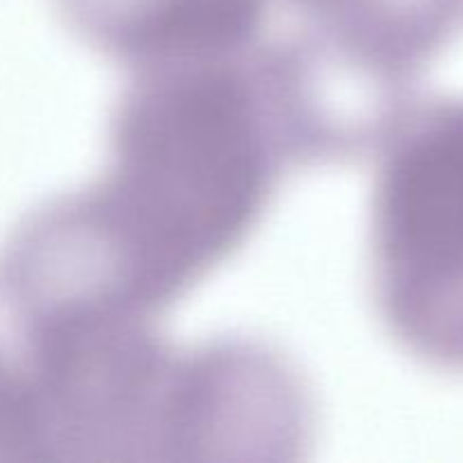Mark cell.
<instances>
[{
	"label": "cell",
	"mask_w": 463,
	"mask_h": 463,
	"mask_svg": "<svg viewBox=\"0 0 463 463\" xmlns=\"http://www.w3.org/2000/svg\"><path fill=\"white\" fill-rule=\"evenodd\" d=\"M262 0H93L80 7L89 43L134 71L249 54Z\"/></svg>",
	"instance_id": "cell-3"
},
{
	"label": "cell",
	"mask_w": 463,
	"mask_h": 463,
	"mask_svg": "<svg viewBox=\"0 0 463 463\" xmlns=\"http://www.w3.org/2000/svg\"><path fill=\"white\" fill-rule=\"evenodd\" d=\"M312 430L310 393L280 353L213 342L179 353L156 459H289Z\"/></svg>",
	"instance_id": "cell-2"
},
{
	"label": "cell",
	"mask_w": 463,
	"mask_h": 463,
	"mask_svg": "<svg viewBox=\"0 0 463 463\" xmlns=\"http://www.w3.org/2000/svg\"><path fill=\"white\" fill-rule=\"evenodd\" d=\"M301 3H306V5H312V7H321V9H326V12H337L339 9V5L344 3V0H301Z\"/></svg>",
	"instance_id": "cell-5"
},
{
	"label": "cell",
	"mask_w": 463,
	"mask_h": 463,
	"mask_svg": "<svg viewBox=\"0 0 463 463\" xmlns=\"http://www.w3.org/2000/svg\"><path fill=\"white\" fill-rule=\"evenodd\" d=\"M289 158L258 59L138 68L107 170L41 217L36 258L71 297L158 319L247 242Z\"/></svg>",
	"instance_id": "cell-1"
},
{
	"label": "cell",
	"mask_w": 463,
	"mask_h": 463,
	"mask_svg": "<svg viewBox=\"0 0 463 463\" xmlns=\"http://www.w3.org/2000/svg\"><path fill=\"white\" fill-rule=\"evenodd\" d=\"M41 457L48 455L34 387L0 366V459Z\"/></svg>",
	"instance_id": "cell-4"
}]
</instances>
